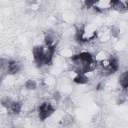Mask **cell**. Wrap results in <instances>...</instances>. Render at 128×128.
Segmentation results:
<instances>
[{
  "label": "cell",
  "mask_w": 128,
  "mask_h": 128,
  "mask_svg": "<svg viewBox=\"0 0 128 128\" xmlns=\"http://www.w3.org/2000/svg\"><path fill=\"white\" fill-rule=\"evenodd\" d=\"M18 66L16 64L15 62H11L9 65V70L12 72H16L18 71Z\"/></svg>",
  "instance_id": "obj_4"
},
{
  "label": "cell",
  "mask_w": 128,
  "mask_h": 128,
  "mask_svg": "<svg viewBox=\"0 0 128 128\" xmlns=\"http://www.w3.org/2000/svg\"><path fill=\"white\" fill-rule=\"evenodd\" d=\"M123 76H122L120 81L124 88H126L128 87V73L126 72L124 74H122Z\"/></svg>",
  "instance_id": "obj_3"
},
{
  "label": "cell",
  "mask_w": 128,
  "mask_h": 128,
  "mask_svg": "<svg viewBox=\"0 0 128 128\" xmlns=\"http://www.w3.org/2000/svg\"><path fill=\"white\" fill-rule=\"evenodd\" d=\"M12 109L14 112H19L20 110V105L18 103H14L12 104Z\"/></svg>",
  "instance_id": "obj_6"
},
{
  "label": "cell",
  "mask_w": 128,
  "mask_h": 128,
  "mask_svg": "<svg viewBox=\"0 0 128 128\" xmlns=\"http://www.w3.org/2000/svg\"><path fill=\"white\" fill-rule=\"evenodd\" d=\"M74 82H80V83H84L86 80V78L84 77L83 76H80L78 78H74Z\"/></svg>",
  "instance_id": "obj_5"
},
{
  "label": "cell",
  "mask_w": 128,
  "mask_h": 128,
  "mask_svg": "<svg viewBox=\"0 0 128 128\" xmlns=\"http://www.w3.org/2000/svg\"><path fill=\"white\" fill-rule=\"evenodd\" d=\"M46 42L47 44H50L52 42V39L50 37L48 36L46 38Z\"/></svg>",
  "instance_id": "obj_7"
},
{
  "label": "cell",
  "mask_w": 128,
  "mask_h": 128,
  "mask_svg": "<svg viewBox=\"0 0 128 128\" xmlns=\"http://www.w3.org/2000/svg\"><path fill=\"white\" fill-rule=\"evenodd\" d=\"M34 56L36 60L41 62L44 60V52L42 47L36 48L33 50Z\"/></svg>",
  "instance_id": "obj_2"
},
{
  "label": "cell",
  "mask_w": 128,
  "mask_h": 128,
  "mask_svg": "<svg viewBox=\"0 0 128 128\" xmlns=\"http://www.w3.org/2000/svg\"><path fill=\"white\" fill-rule=\"evenodd\" d=\"M40 116L42 120H44L54 112V110L51 106L46 104H44L40 106Z\"/></svg>",
  "instance_id": "obj_1"
}]
</instances>
